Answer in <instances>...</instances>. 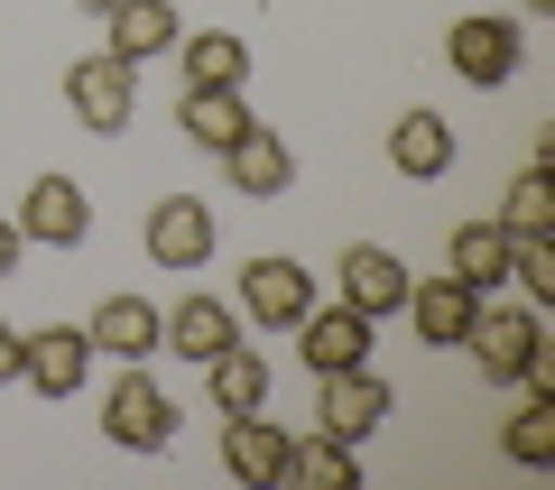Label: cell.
I'll return each mask as SVG.
<instances>
[{"label":"cell","mask_w":555,"mask_h":490,"mask_svg":"<svg viewBox=\"0 0 555 490\" xmlns=\"http://www.w3.org/2000/svg\"><path fill=\"white\" fill-rule=\"evenodd\" d=\"M65 112H75L93 139H120V130H130V112H139V65L112 56V47L75 56V65H65Z\"/></svg>","instance_id":"obj_1"},{"label":"cell","mask_w":555,"mask_h":490,"mask_svg":"<svg viewBox=\"0 0 555 490\" xmlns=\"http://www.w3.org/2000/svg\"><path fill=\"white\" fill-rule=\"evenodd\" d=\"M463 352L481 361V379L518 389V371L546 352V324H537V306H491V296H481V306H473V334H463Z\"/></svg>","instance_id":"obj_2"},{"label":"cell","mask_w":555,"mask_h":490,"mask_svg":"<svg viewBox=\"0 0 555 490\" xmlns=\"http://www.w3.org/2000/svg\"><path fill=\"white\" fill-rule=\"evenodd\" d=\"M102 435H112L120 453H167V444H177V398H167L149 371L112 379V398H102Z\"/></svg>","instance_id":"obj_3"},{"label":"cell","mask_w":555,"mask_h":490,"mask_svg":"<svg viewBox=\"0 0 555 490\" xmlns=\"http://www.w3.org/2000/svg\"><path fill=\"white\" fill-rule=\"evenodd\" d=\"M306 306H315V269H297V259H250V269H241L232 314H250L259 334H287Z\"/></svg>","instance_id":"obj_4"},{"label":"cell","mask_w":555,"mask_h":490,"mask_svg":"<svg viewBox=\"0 0 555 490\" xmlns=\"http://www.w3.org/2000/svg\"><path fill=\"white\" fill-rule=\"evenodd\" d=\"M10 222H20V241H38V250H75V241L93 232V195H83L75 177H38Z\"/></svg>","instance_id":"obj_5"},{"label":"cell","mask_w":555,"mask_h":490,"mask_svg":"<svg viewBox=\"0 0 555 490\" xmlns=\"http://www.w3.org/2000/svg\"><path fill=\"white\" fill-rule=\"evenodd\" d=\"M334 296H343L352 314H371V324H379V314L408 306V259L379 250V241H352V250L334 259Z\"/></svg>","instance_id":"obj_6"},{"label":"cell","mask_w":555,"mask_h":490,"mask_svg":"<svg viewBox=\"0 0 555 490\" xmlns=\"http://www.w3.org/2000/svg\"><path fill=\"white\" fill-rule=\"evenodd\" d=\"M20 379H38V398H75L93 379V334L83 324H38L20 334Z\"/></svg>","instance_id":"obj_7"},{"label":"cell","mask_w":555,"mask_h":490,"mask_svg":"<svg viewBox=\"0 0 555 490\" xmlns=\"http://www.w3.org/2000/svg\"><path fill=\"white\" fill-rule=\"evenodd\" d=\"M287 334H297V361H306L315 379H324V371H352V361H371V314H352L343 296H334V306H306Z\"/></svg>","instance_id":"obj_8"},{"label":"cell","mask_w":555,"mask_h":490,"mask_svg":"<svg viewBox=\"0 0 555 490\" xmlns=\"http://www.w3.org/2000/svg\"><path fill=\"white\" fill-rule=\"evenodd\" d=\"M222 472L241 490H287V426H269V408L222 416Z\"/></svg>","instance_id":"obj_9"},{"label":"cell","mask_w":555,"mask_h":490,"mask_svg":"<svg viewBox=\"0 0 555 490\" xmlns=\"http://www.w3.org/2000/svg\"><path fill=\"white\" fill-rule=\"evenodd\" d=\"M379 416H389V379H371V361H352V371H324V379H315V426H324V435L361 444Z\"/></svg>","instance_id":"obj_10"},{"label":"cell","mask_w":555,"mask_h":490,"mask_svg":"<svg viewBox=\"0 0 555 490\" xmlns=\"http://www.w3.org/2000/svg\"><path fill=\"white\" fill-rule=\"evenodd\" d=\"M473 306H481V296L463 287L454 269H444V278H408V306H398V314L416 324V343H436V352H463V334H473Z\"/></svg>","instance_id":"obj_11"},{"label":"cell","mask_w":555,"mask_h":490,"mask_svg":"<svg viewBox=\"0 0 555 490\" xmlns=\"http://www.w3.org/2000/svg\"><path fill=\"white\" fill-rule=\"evenodd\" d=\"M222 343H241V314L222 306V296H195V287H185L177 306L158 314V352H185V361H214Z\"/></svg>","instance_id":"obj_12"},{"label":"cell","mask_w":555,"mask_h":490,"mask_svg":"<svg viewBox=\"0 0 555 490\" xmlns=\"http://www.w3.org/2000/svg\"><path fill=\"white\" fill-rule=\"evenodd\" d=\"M444 56H454L463 83H509L518 75V20H454V38H444Z\"/></svg>","instance_id":"obj_13"},{"label":"cell","mask_w":555,"mask_h":490,"mask_svg":"<svg viewBox=\"0 0 555 490\" xmlns=\"http://www.w3.org/2000/svg\"><path fill=\"white\" fill-rule=\"evenodd\" d=\"M222 177H232V195H259V204H269V195L297 185V157H287V139H278V130H259V120H250V130L222 149Z\"/></svg>","instance_id":"obj_14"},{"label":"cell","mask_w":555,"mask_h":490,"mask_svg":"<svg viewBox=\"0 0 555 490\" xmlns=\"http://www.w3.org/2000/svg\"><path fill=\"white\" fill-rule=\"evenodd\" d=\"M149 259H158V269H204V259H214V214H204L195 195H167L158 214H149Z\"/></svg>","instance_id":"obj_15"},{"label":"cell","mask_w":555,"mask_h":490,"mask_svg":"<svg viewBox=\"0 0 555 490\" xmlns=\"http://www.w3.org/2000/svg\"><path fill=\"white\" fill-rule=\"evenodd\" d=\"M177 120H185V139H195V149H232L241 130H250V102H241V83H185L177 93Z\"/></svg>","instance_id":"obj_16"},{"label":"cell","mask_w":555,"mask_h":490,"mask_svg":"<svg viewBox=\"0 0 555 490\" xmlns=\"http://www.w3.org/2000/svg\"><path fill=\"white\" fill-rule=\"evenodd\" d=\"M83 334H93V352H112V361H149L158 352V306H149V296H102Z\"/></svg>","instance_id":"obj_17"},{"label":"cell","mask_w":555,"mask_h":490,"mask_svg":"<svg viewBox=\"0 0 555 490\" xmlns=\"http://www.w3.org/2000/svg\"><path fill=\"white\" fill-rule=\"evenodd\" d=\"M102 20H112V56H130V65L177 47V0H112Z\"/></svg>","instance_id":"obj_18"},{"label":"cell","mask_w":555,"mask_h":490,"mask_svg":"<svg viewBox=\"0 0 555 490\" xmlns=\"http://www.w3.org/2000/svg\"><path fill=\"white\" fill-rule=\"evenodd\" d=\"M204 379H214V408L222 416L269 408V361H259V343H222V352L204 361Z\"/></svg>","instance_id":"obj_19"},{"label":"cell","mask_w":555,"mask_h":490,"mask_svg":"<svg viewBox=\"0 0 555 490\" xmlns=\"http://www.w3.org/2000/svg\"><path fill=\"white\" fill-rule=\"evenodd\" d=\"M361 481V463H352V444L343 435H287V490H352Z\"/></svg>","instance_id":"obj_20"},{"label":"cell","mask_w":555,"mask_h":490,"mask_svg":"<svg viewBox=\"0 0 555 490\" xmlns=\"http://www.w3.org/2000/svg\"><path fill=\"white\" fill-rule=\"evenodd\" d=\"M389 167H398V177H444V167H454V130H444L436 112L389 120Z\"/></svg>","instance_id":"obj_21"},{"label":"cell","mask_w":555,"mask_h":490,"mask_svg":"<svg viewBox=\"0 0 555 490\" xmlns=\"http://www.w3.org/2000/svg\"><path fill=\"white\" fill-rule=\"evenodd\" d=\"M454 278L473 296H491L500 278H509V232H500V222H463L454 232Z\"/></svg>","instance_id":"obj_22"},{"label":"cell","mask_w":555,"mask_h":490,"mask_svg":"<svg viewBox=\"0 0 555 490\" xmlns=\"http://www.w3.org/2000/svg\"><path fill=\"white\" fill-rule=\"evenodd\" d=\"M177 56H185V83H241L250 75V47L232 28H195V38H177Z\"/></svg>","instance_id":"obj_23"},{"label":"cell","mask_w":555,"mask_h":490,"mask_svg":"<svg viewBox=\"0 0 555 490\" xmlns=\"http://www.w3.org/2000/svg\"><path fill=\"white\" fill-rule=\"evenodd\" d=\"M500 232H509V241L555 232V177H546V167H528V177L509 185V204H500Z\"/></svg>","instance_id":"obj_24"},{"label":"cell","mask_w":555,"mask_h":490,"mask_svg":"<svg viewBox=\"0 0 555 490\" xmlns=\"http://www.w3.org/2000/svg\"><path fill=\"white\" fill-rule=\"evenodd\" d=\"M500 453L528 463V472H546L555 463V398H528V408L509 416V435H500Z\"/></svg>","instance_id":"obj_25"},{"label":"cell","mask_w":555,"mask_h":490,"mask_svg":"<svg viewBox=\"0 0 555 490\" xmlns=\"http://www.w3.org/2000/svg\"><path fill=\"white\" fill-rule=\"evenodd\" d=\"M20 379V324H0V389Z\"/></svg>","instance_id":"obj_26"},{"label":"cell","mask_w":555,"mask_h":490,"mask_svg":"<svg viewBox=\"0 0 555 490\" xmlns=\"http://www.w3.org/2000/svg\"><path fill=\"white\" fill-rule=\"evenodd\" d=\"M20 250H28V241H20V222H0V278L20 269Z\"/></svg>","instance_id":"obj_27"},{"label":"cell","mask_w":555,"mask_h":490,"mask_svg":"<svg viewBox=\"0 0 555 490\" xmlns=\"http://www.w3.org/2000/svg\"><path fill=\"white\" fill-rule=\"evenodd\" d=\"M546 10H555V0H528V20H546Z\"/></svg>","instance_id":"obj_28"},{"label":"cell","mask_w":555,"mask_h":490,"mask_svg":"<svg viewBox=\"0 0 555 490\" xmlns=\"http://www.w3.org/2000/svg\"><path fill=\"white\" fill-rule=\"evenodd\" d=\"M75 10H93V20H102V10H112V0H75Z\"/></svg>","instance_id":"obj_29"}]
</instances>
